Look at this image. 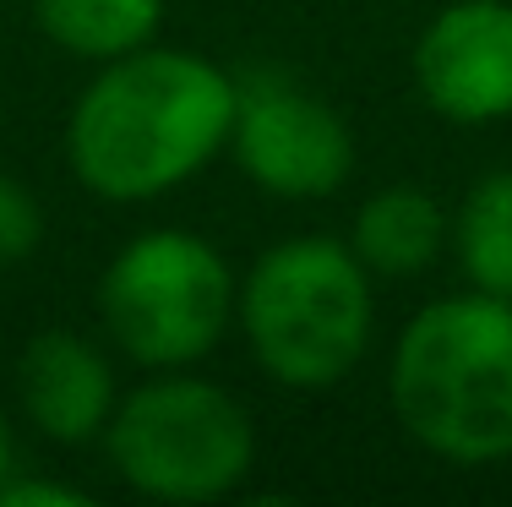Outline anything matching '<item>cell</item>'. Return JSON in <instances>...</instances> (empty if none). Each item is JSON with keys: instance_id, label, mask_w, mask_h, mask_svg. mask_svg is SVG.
<instances>
[{"instance_id": "obj_1", "label": "cell", "mask_w": 512, "mask_h": 507, "mask_svg": "<svg viewBox=\"0 0 512 507\" xmlns=\"http://www.w3.org/2000/svg\"><path fill=\"white\" fill-rule=\"evenodd\" d=\"M235 77L197 50L104 60L66 115V164L104 202H153L229 148Z\"/></svg>"}, {"instance_id": "obj_2", "label": "cell", "mask_w": 512, "mask_h": 507, "mask_svg": "<svg viewBox=\"0 0 512 507\" xmlns=\"http://www.w3.org/2000/svg\"><path fill=\"white\" fill-rule=\"evenodd\" d=\"M387 398L398 426L447 464L512 458V300L463 289L420 306L393 344Z\"/></svg>"}, {"instance_id": "obj_3", "label": "cell", "mask_w": 512, "mask_h": 507, "mask_svg": "<svg viewBox=\"0 0 512 507\" xmlns=\"http://www.w3.org/2000/svg\"><path fill=\"white\" fill-rule=\"evenodd\" d=\"M251 360L295 393H327L371 349V273L338 235H289L267 246L235 289Z\"/></svg>"}, {"instance_id": "obj_4", "label": "cell", "mask_w": 512, "mask_h": 507, "mask_svg": "<svg viewBox=\"0 0 512 507\" xmlns=\"http://www.w3.org/2000/svg\"><path fill=\"white\" fill-rule=\"evenodd\" d=\"M109 469L148 502H224L256 469L251 409L207 377L153 371L131 393H120L104 426Z\"/></svg>"}, {"instance_id": "obj_5", "label": "cell", "mask_w": 512, "mask_h": 507, "mask_svg": "<svg viewBox=\"0 0 512 507\" xmlns=\"http://www.w3.org/2000/svg\"><path fill=\"white\" fill-rule=\"evenodd\" d=\"M235 289L224 251L197 229H142L109 257L99 279V322L109 344L142 371L197 366L235 322Z\"/></svg>"}, {"instance_id": "obj_6", "label": "cell", "mask_w": 512, "mask_h": 507, "mask_svg": "<svg viewBox=\"0 0 512 507\" xmlns=\"http://www.w3.org/2000/svg\"><path fill=\"white\" fill-rule=\"evenodd\" d=\"M229 159L262 186L267 197L316 202L333 197L355 169V137L344 115L311 88L262 71L235 82V120H229Z\"/></svg>"}, {"instance_id": "obj_7", "label": "cell", "mask_w": 512, "mask_h": 507, "mask_svg": "<svg viewBox=\"0 0 512 507\" xmlns=\"http://www.w3.org/2000/svg\"><path fill=\"white\" fill-rule=\"evenodd\" d=\"M414 88L447 126L512 115V0H453L414 39Z\"/></svg>"}, {"instance_id": "obj_8", "label": "cell", "mask_w": 512, "mask_h": 507, "mask_svg": "<svg viewBox=\"0 0 512 507\" xmlns=\"http://www.w3.org/2000/svg\"><path fill=\"white\" fill-rule=\"evenodd\" d=\"M17 404L44 442L82 448V442L104 437L120 404L115 366L93 338L71 328H44L17 355Z\"/></svg>"}, {"instance_id": "obj_9", "label": "cell", "mask_w": 512, "mask_h": 507, "mask_svg": "<svg viewBox=\"0 0 512 507\" xmlns=\"http://www.w3.org/2000/svg\"><path fill=\"white\" fill-rule=\"evenodd\" d=\"M349 246L371 279H414L447 246V219L431 191L420 186H382L360 202Z\"/></svg>"}, {"instance_id": "obj_10", "label": "cell", "mask_w": 512, "mask_h": 507, "mask_svg": "<svg viewBox=\"0 0 512 507\" xmlns=\"http://www.w3.org/2000/svg\"><path fill=\"white\" fill-rule=\"evenodd\" d=\"M33 22L77 60H120L158 39L164 0H33Z\"/></svg>"}, {"instance_id": "obj_11", "label": "cell", "mask_w": 512, "mask_h": 507, "mask_svg": "<svg viewBox=\"0 0 512 507\" xmlns=\"http://www.w3.org/2000/svg\"><path fill=\"white\" fill-rule=\"evenodd\" d=\"M447 246L469 289L512 300V169H491L463 191L447 224Z\"/></svg>"}, {"instance_id": "obj_12", "label": "cell", "mask_w": 512, "mask_h": 507, "mask_svg": "<svg viewBox=\"0 0 512 507\" xmlns=\"http://www.w3.org/2000/svg\"><path fill=\"white\" fill-rule=\"evenodd\" d=\"M44 240V208L17 175H0V268L28 262Z\"/></svg>"}, {"instance_id": "obj_13", "label": "cell", "mask_w": 512, "mask_h": 507, "mask_svg": "<svg viewBox=\"0 0 512 507\" xmlns=\"http://www.w3.org/2000/svg\"><path fill=\"white\" fill-rule=\"evenodd\" d=\"M0 507H88L77 486H55V480H28V475H11L0 486Z\"/></svg>"}, {"instance_id": "obj_14", "label": "cell", "mask_w": 512, "mask_h": 507, "mask_svg": "<svg viewBox=\"0 0 512 507\" xmlns=\"http://www.w3.org/2000/svg\"><path fill=\"white\" fill-rule=\"evenodd\" d=\"M17 475V431H11V415L0 409V486Z\"/></svg>"}]
</instances>
